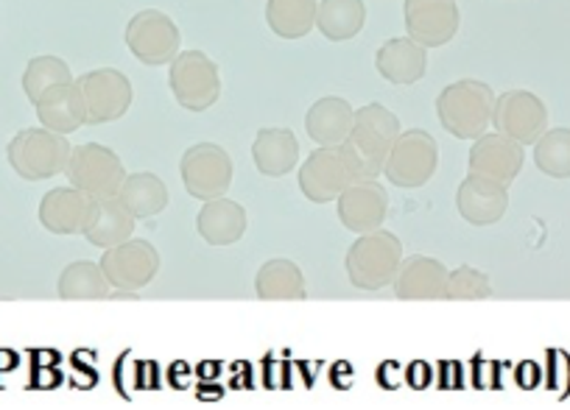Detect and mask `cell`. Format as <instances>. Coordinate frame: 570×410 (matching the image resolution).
Listing matches in <instances>:
<instances>
[{"label": "cell", "instance_id": "1", "mask_svg": "<svg viewBox=\"0 0 570 410\" xmlns=\"http://www.w3.org/2000/svg\"><path fill=\"white\" fill-rule=\"evenodd\" d=\"M397 137V114L389 112L383 103H366V107L355 109L353 129H350L347 140L342 143L344 157H347L350 168H353L355 173V182H358V179L381 177L389 151H392Z\"/></svg>", "mask_w": 570, "mask_h": 410}, {"label": "cell", "instance_id": "2", "mask_svg": "<svg viewBox=\"0 0 570 410\" xmlns=\"http://www.w3.org/2000/svg\"><path fill=\"white\" fill-rule=\"evenodd\" d=\"M492 112H495V92L487 81H453L436 96V118H440L442 129L459 140H475V137L487 134Z\"/></svg>", "mask_w": 570, "mask_h": 410}, {"label": "cell", "instance_id": "3", "mask_svg": "<svg viewBox=\"0 0 570 410\" xmlns=\"http://www.w3.org/2000/svg\"><path fill=\"white\" fill-rule=\"evenodd\" d=\"M73 146L68 143V134L46 129H20L9 140L7 160L12 171L26 182H46V179L65 173Z\"/></svg>", "mask_w": 570, "mask_h": 410}, {"label": "cell", "instance_id": "4", "mask_svg": "<svg viewBox=\"0 0 570 410\" xmlns=\"http://www.w3.org/2000/svg\"><path fill=\"white\" fill-rule=\"evenodd\" d=\"M400 262H403V243L397 234H392L389 229H375V232L361 234L350 246L344 268H347V280L355 288L375 293L392 286Z\"/></svg>", "mask_w": 570, "mask_h": 410}, {"label": "cell", "instance_id": "5", "mask_svg": "<svg viewBox=\"0 0 570 410\" xmlns=\"http://www.w3.org/2000/svg\"><path fill=\"white\" fill-rule=\"evenodd\" d=\"M168 87L188 112H207L222 98V73L205 51H179L168 70Z\"/></svg>", "mask_w": 570, "mask_h": 410}, {"label": "cell", "instance_id": "6", "mask_svg": "<svg viewBox=\"0 0 570 410\" xmlns=\"http://www.w3.org/2000/svg\"><path fill=\"white\" fill-rule=\"evenodd\" d=\"M65 177H68L73 188L85 190L90 199L104 201L118 199L120 188L126 182V168L120 157L112 149H107V146L85 143L70 151Z\"/></svg>", "mask_w": 570, "mask_h": 410}, {"label": "cell", "instance_id": "7", "mask_svg": "<svg viewBox=\"0 0 570 410\" xmlns=\"http://www.w3.org/2000/svg\"><path fill=\"white\" fill-rule=\"evenodd\" d=\"M436 166H440V146L434 137L425 129H409L400 131V137L394 140L386 166H383V177L394 188L414 190L434 179Z\"/></svg>", "mask_w": 570, "mask_h": 410}, {"label": "cell", "instance_id": "8", "mask_svg": "<svg viewBox=\"0 0 570 410\" xmlns=\"http://www.w3.org/2000/svg\"><path fill=\"white\" fill-rule=\"evenodd\" d=\"M124 40L131 57L137 62L149 64V68L171 64L177 59L179 48H183L179 26L160 9H142V12H137L129 20V26H126Z\"/></svg>", "mask_w": 570, "mask_h": 410}, {"label": "cell", "instance_id": "9", "mask_svg": "<svg viewBox=\"0 0 570 410\" xmlns=\"http://www.w3.org/2000/svg\"><path fill=\"white\" fill-rule=\"evenodd\" d=\"M98 266L115 291H140L160 273V251L149 240L129 238L112 249H104Z\"/></svg>", "mask_w": 570, "mask_h": 410}, {"label": "cell", "instance_id": "10", "mask_svg": "<svg viewBox=\"0 0 570 410\" xmlns=\"http://www.w3.org/2000/svg\"><path fill=\"white\" fill-rule=\"evenodd\" d=\"M179 173H183L185 190L194 199L210 201L227 196L233 184V160L227 151L216 143H196L179 160Z\"/></svg>", "mask_w": 570, "mask_h": 410}, {"label": "cell", "instance_id": "11", "mask_svg": "<svg viewBox=\"0 0 570 410\" xmlns=\"http://www.w3.org/2000/svg\"><path fill=\"white\" fill-rule=\"evenodd\" d=\"M76 87L81 90L87 109V126H101L120 120L131 107V81L115 68H96L87 70L76 79Z\"/></svg>", "mask_w": 570, "mask_h": 410}, {"label": "cell", "instance_id": "12", "mask_svg": "<svg viewBox=\"0 0 570 410\" xmlns=\"http://www.w3.org/2000/svg\"><path fill=\"white\" fill-rule=\"evenodd\" d=\"M492 126L520 146H534L548 131V109L542 98L529 90H509L495 98Z\"/></svg>", "mask_w": 570, "mask_h": 410}, {"label": "cell", "instance_id": "13", "mask_svg": "<svg viewBox=\"0 0 570 410\" xmlns=\"http://www.w3.org/2000/svg\"><path fill=\"white\" fill-rule=\"evenodd\" d=\"M353 182L355 173L350 168L347 157H344L342 146H336V149L320 146L299 168V190L314 204H331Z\"/></svg>", "mask_w": 570, "mask_h": 410}, {"label": "cell", "instance_id": "14", "mask_svg": "<svg viewBox=\"0 0 570 410\" xmlns=\"http://www.w3.org/2000/svg\"><path fill=\"white\" fill-rule=\"evenodd\" d=\"M405 31L422 48H442L456 37L462 12L456 0H405Z\"/></svg>", "mask_w": 570, "mask_h": 410}, {"label": "cell", "instance_id": "15", "mask_svg": "<svg viewBox=\"0 0 570 410\" xmlns=\"http://www.w3.org/2000/svg\"><path fill=\"white\" fill-rule=\"evenodd\" d=\"M338 221L355 234L375 232L389 216V193L377 179H358L336 199Z\"/></svg>", "mask_w": 570, "mask_h": 410}, {"label": "cell", "instance_id": "16", "mask_svg": "<svg viewBox=\"0 0 570 410\" xmlns=\"http://www.w3.org/2000/svg\"><path fill=\"white\" fill-rule=\"evenodd\" d=\"M523 146L514 143L512 137L501 134H481L475 137L473 149H470V160L468 168L470 173L475 177H487V179H495L501 184H512L518 179V173L523 171Z\"/></svg>", "mask_w": 570, "mask_h": 410}, {"label": "cell", "instance_id": "17", "mask_svg": "<svg viewBox=\"0 0 570 410\" xmlns=\"http://www.w3.org/2000/svg\"><path fill=\"white\" fill-rule=\"evenodd\" d=\"M456 210L470 227H492L509 210V188L495 179L468 173L456 190Z\"/></svg>", "mask_w": 570, "mask_h": 410}, {"label": "cell", "instance_id": "18", "mask_svg": "<svg viewBox=\"0 0 570 410\" xmlns=\"http://www.w3.org/2000/svg\"><path fill=\"white\" fill-rule=\"evenodd\" d=\"M392 288L400 302H436L445 299L448 268L434 257H405L394 273Z\"/></svg>", "mask_w": 570, "mask_h": 410}, {"label": "cell", "instance_id": "19", "mask_svg": "<svg viewBox=\"0 0 570 410\" xmlns=\"http://www.w3.org/2000/svg\"><path fill=\"white\" fill-rule=\"evenodd\" d=\"M92 204H96V199L70 184V188L48 190L42 196L37 216L51 234H81L90 221Z\"/></svg>", "mask_w": 570, "mask_h": 410}, {"label": "cell", "instance_id": "20", "mask_svg": "<svg viewBox=\"0 0 570 410\" xmlns=\"http://www.w3.org/2000/svg\"><path fill=\"white\" fill-rule=\"evenodd\" d=\"M375 68L392 84H416L428 70V48L411 37H392L377 48Z\"/></svg>", "mask_w": 570, "mask_h": 410}, {"label": "cell", "instance_id": "21", "mask_svg": "<svg viewBox=\"0 0 570 410\" xmlns=\"http://www.w3.org/2000/svg\"><path fill=\"white\" fill-rule=\"evenodd\" d=\"M37 118L46 129L57 131V134H73L76 129L87 123V109L81 90L76 87V81L68 84H57L48 92H42L40 101L35 103Z\"/></svg>", "mask_w": 570, "mask_h": 410}, {"label": "cell", "instance_id": "22", "mask_svg": "<svg viewBox=\"0 0 570 410\" xmlns=\"http://www.w3.org/2000/svg\"><path fill=\"white\" fill-rule=\"evenodd\" d=\"M246 210L238 201L227 199H210L202 204L199 216H196V229H199L202 240L210 246H233L246 234Z\"/></svg>", "mask_w": 570, "mask_h": 410}, {"label": "cell", "instance_id": "23", "mask_svg": "<svg viewBox=\"0 0 570 410\" xmlns=\"http://www.w3.org/2000/svg\"><path fill=\"white\" fill-rule=\"evenodd\" d=\"M252 160L263 177H285L299 162V140L292 129H261L252 143Z\"/></svg>", "mask_w": 570, "mask_h": 410}, {"label": "cell", "instance_id": "24", "mask_svg": "<svg viewBox=\"0 0 570 410\" xmlns=\"http://www.w3.org/2000/svg\"><path fill=\"white\" fill-rule=\"evenodd\" d=\"M355 109L350 107V101L338 96L320 98L314 107L305 114V131L314 143L325 146V149H336L347 140L350 129H353Z\"/></svg>", "mask_w": 570, "mask_h": 410}, {"label": "cell", "instance_id": "25", "mask_svg": "<svg viewBox=\"0 0 570 410\" xmlns=\"http://www.w3.org/2000/svg\"><path fill=\"white\" fill-rule=\"evenodd\" d=\"M305 291L308 288L297 262L277 257L257 268L255 293L263 302H303Z\"/></svg>", "mask_w": 570, "mask_h": 410}, {"label": "cell", "instance_id": "26", "mask_svg": "<svg viewBox=\"0 0 570 410\" xmlns=\"http://www.w3.org/2000/svg\"><path fill=\"white\" fill-rule=\"evenodd\" d=\"M135 223V218L129 216V210H126L118 199H104L92 204L90 221H87L81 234H85L92 246H98V249H112V246L131 238Z\"/></svg>", "mask_w": 570, "mask_h": 410}, {"label": "cell", "instance_id": "27", "mask_svg": "<svg viewBox=\"0 0 570 410\" xmlns=\"http://www.w3.org/2000/svg\"><path fill=\"white\" fill-rule=\"evenodd\" d=\"M118 201L129 210V216L135 218V221H146V218H155L166 210L168 188L157 173H129L124 188H120Z\"/></svg>", "mask_w": 570, "mask_h": 410}, {"label": "cell", "instance_id": "28", "mask_svg": "<svg viewBox=\"0 0 570 410\" xmlns=\"http://www.w3.org/2000/svg\"><path fill=\"white\" fill-rule=\"evenodd\" d=\"M366 23L364 0H320L316 29L331 42H347L361 34Z\"/></svg>", "mask_w": 570, "mask_h": 410}, {"label": "cell", "instance_id": "29", "mask_svg": "<svg viewBox=\"0 0 570 410\" xmlns=\"http://www.w3.org/2000/svg\"><path fill=\"white\" fill-rule=\"evenodd\" d=\"M320 0H268L266 23L283 40H303L316 29Z\"/></svg>", "mask_w": 570, "mask_h": 410}, {"label": "cell", "instance_id": "30", "mask_svg": "<svg viewBox=\"0 0 570 410\" xmlns=\"http://www.w3.org/2000/svg\"><path fill=\"white\" fill-rule=\"evenodd\" d=\"M109 282L101 266L90 260L70 262L57 282V293L65 302H90V299H109Z\"/></svg>", "mask_w": 570, "mask_h": 410}, {"label": "cell", "instance_id": "31", "mask_svg": "<svg viewBox=\"0 0 570 410\" xmlns=\"http://www.w3.org/2000/svg\"><path fill=\"white\" fill-rule=\"evenodd\" d=\"M534 166L551 179H570V129H548L537 140Z\"/></svg>", "mask_w": 570, "mask_h": 410}, {"label": "cell", "instance_id": "32", "mask_svg": "<svg viewBox=\"0 0 570 410\" xmlns=\"http://www.w3.org/2000/svg\"><path fill=\"white\" fill-rule=\"evenodd\" d=\"M76 81L70 73V64L59 57H35L23 70V92L31 103H37L42 98V92H48L57 84H68Z\"/></svg>", "mask_w": 570, "mask_h": 410}, {"label": "cell", "instance_id": "33", "mask_svg": "<svg viewBox=\"0 0 570 410\" xmlns=\"http://www.w3.org/2000/svg\"><path fill=\"white\" fill-rule=\"evenodd\" d=\"M492 297V282L484 271L473 266H459L456 271L448 273L445 299L451 302H479V299Z\"/></svg>", "mask_w": 570, "mask_h": 410}, {"label": "cell", "instance_id": "34", "mask_svg": "<svg viewBox=\"0 0 570 410\" xmlns=\"http://www.w3.org/2000/svg\"><path fill=\"white\" fill-rule=\"evenodd\" d=\"M109 299H137L135 291H115L109 293Z\"/></svg>", "mask_w": 570, "mask_h": 410}]
</instances>
